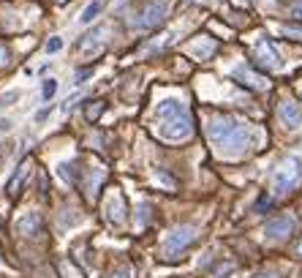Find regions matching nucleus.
<instances>
[{
    "mask_svg": "<svg viewBox=\"0 0 302 278\" xmlns=\"http://www.w3.org/2000/svg\"><path fill=\"white\" fill-rule=\"evenodd\" d=\"M210 142L226 155H243L253 145V131L248 123L231 118V115H215L207 125Z\"/></svg>",
    "mask_w": 302,
    "mask_h": 278,
    "instance_id": "1",
    "label": "nucleus"
},
{
    "mask_svg": "<svg viewBox=\"0 0 302 278\" xmlns=\"http://www.w3.org/2000/svg\"><path fill=\"white\" fill-rule=\"evenodd\" d=\"M158 125H161V136L169 139V142H180V139H188L193 134V120H191L185 104L174 98H166L158 104Z\"/></svg>",
    "mask_w": 302,
    "mask_h": 278,
    "instance_id": "2",
    "label": "nucleus"
},
{
    "mask_svg": "<svg viewBox=\"0 0 302 278\" xmlns=\"http://www.w3.org/2000/svg\"><path fill=\"white\" fill-rule=\"evenodd\" d=\"M302 178V158L297 155H289L283 158L273 172V185H275V194H286L289 188H294V183Z\"/></svg>",
    "mask_w": 302,
    "mask_h": 278,
    "instance_id": "3",
    "label": "nucleus"
},
{
    "mask_svg": "<svg viewBox=\"0 0 302 278\" xmlns=\"http://www.w3.org/2000/svg\"><path fill=\"white\" fill-rule=\"evenodd\" d=\"M166 11H169L166 0H147V3H142V6L137 8V14H134V28H139V30L158 28V25L164 22Z\"/></svg>",
    "mask_w": 302,
    "mask_h": 278,
    "instance_id": "4",
    "label": "nucleus"
},
{
    "mask_svg": "<svg viewBox=\"0 0 302 278\" xmlns=\"http://www.w3.org/2000/svg\"><path fill=\"white\" fill-rule=\"evenodd\" d=\"M193 240H196V226L183 224V226H177V229H172L169 235H166V240H164L166 259H174L177 254H183V251L188 248Z\"/></svg>",
    "mask_w": 302,
    "mask_h": 278,
    "instance_id": "5",
    "label": "nucleus"
},
{
    "mask_svg": "<svg viewBox=\"0 0 302 278\" xmlns=\"http://www.w3.org/2000/svg\"><path fill=\"white\" fill-rule=\"evenodd\" d=\"M256 60H259L261 65H267V68H280V65H283V60H280L275 44H270V41L256 44Z\"/></svg>",
    "mask_w": 302,
    "mask_h": 278,
    "instance_id": "6",
    "label": "nucleus"
},
{
    "mask_svg": "<svg viewBox=\"0 0 302 278\" xmlns=\"http://www.w3.org/2000/svg\"><path fill=\"white\" fill-rule=\"evenodd\" d=\"M294 218L291 216H278V218L267 221V237H275V240H280V237H289L291 232H294Z\"/></svg>",
    "mask_w": 302,
    "mask_h": 278,
    "instance_id": "7",
    "label": "nucleus"
},
{
    "mask_svg": "<svg viewBox=\"0 0 302 278\" xmlns=\"http://www.w3.org/2000/svg\"><path fill=\"white\" fill-rule=\"evenodd\" d=\"M41 226H44V218L38 213H27L17 221V232L25 237H38L41 235Z\"/></svg>",
    "mask_w": 302,
    "mask_h": 278,
    "instance_id": "8",
    "label": "nucleus"
},
{
    "mask_svg": "<svg viewBox=\"0 0 302 278\" xmlns=\"http://www.w3.org/2000/svg\"><path fill=\"white\" fill-rule=\"evenodd\" d=\"M278 115H280L286 128H300L302 125V109L297 107L294 101H283V104L278 107Z\"/></svg>",
    "mask_w": 302,
    "mask_h": 278,
    "instance_id": "9",
    "label": "nucleus"
},
{
    "mask_svg": "<svg viewBox=\"0 0 302 278\" xmlns=\"http://www.w3.org/2000/svg\"><path fill=\"white\" fill-rule=\"evenodd\" d=\"M234 79H243V85H248V88H253V90H267V85H270L261 74L250 71L248 65H237V68H234Z\"/></svg>",
    "mask_w": 302,
    "mask_h": 278,
    "instance_id": "10",
    "label": "nucleus"
},
{
    "mask_svg": "<svg viewBox=\"0 0 302 278\" xmlns=\"http://www.w3.org/2000/svg\"><path fill=\"white\" fill-rule=\"evenodd\" d=\"M109 221H114V224H123L125 221V199L120 194L109 202Z\"/></svg>",
    "mask_w": 302,
    "mask_h": 278,
    "instance_id": "11",
    "label": "nucleus"
},
{
    "mask_svg": "<svg viewBox=\"0 0 302 278\" xmlns=\"http://www.w3.org/2000/svg\"><path fill=\"white\" fill-rule=\"evenodd\" d=\"M215 47H218V44H215L213 38H201V41H196V44H193V52L199 55L201 60H207V58H213Z\"/></svg>",
    "mask_w": 302,
    "mask_h": 278,
    "instance_id": "12",
    "label": "nucleus"
},
{
    "mask_svg": "<svg viewBox=\"0 0 302 278\" xmlns=\"http://www.w3.org/2000/svg\"><path fill=\"white\" fill-rule=\"evenodd\" d=\"M101 6H104L101 0H93V3H90V6L82 11V17H79V22H82V25H90V22H93V19L101 14Z\"/></svg>",
    "mask_w": 302,
    "mask_h": 278,
    "instance_id": "13",
    "label": "nucleus"
},
{
    "mask_svg": "<svg viewBox=\"0 0 302 278\" xmlns=\"http://www.w3.org/2000/svg\"><path fill=\"white\" fill-rule=\"evenodd\" d=\"M25 175H27V166L22 164V166L17 169V175H14L11 180H8V194H11V196H17V194H19V185H22Z\"/></svg>",
    "mask_w": 302,
    "mask_h": 278,
    "instance_id": "14",
    "label": "nucleus"
},
{
    "mask_svg": "<svg viewBox=\"0 0 302 278\" xmlns=\"http://www.w3.org/2000/svg\"><path fill=\"white\" fill-rule=\"evenodd\" d=\"M55 93H57V79H47V82H44V88H41V95H44V101H49Z\"/></svg>",
    "mask_w": 302,
    "mask_h": 278,
    "instance_id": "15",
    "label": "nucleus"
},
{
    "mask_svg": "<svg viewBox=\"0 0 302 278\" xmlns=\"http://www.w3.org/2000/svg\"><path fill=\"white\" fill-rule=\"evenodd\" d=\"M60 175H63L65 180L77 183V164H63V166H60Z\"/></svg>",
    "mask_w": 302,
    "mask_h": 278,
    "instance_id": "16",
    "label": "nucleus"
},
{
    "mask_svg": "<svg viewBox=\"0 0 302 278\" xmlns=\"http://www.w3.org/2000/svg\"><path fill=\"white\" fill-rule=\"evenodd\" d=\"M60 49H63V38L55 36V38H49V41H47V52H49V55L60 52Z\"/></svg>",
    "mask_w": 302,
    "mask_h": 278,
    "instance_id": "17",
    "label": "nucleus"
},
{
    "mask_svg": "<svg viewBox=\"0 0 302 278\" xmlns=\"http://www.w3.org/2000/svg\"><path fill=\"white\" fill-rule=\"evenodd\" d=\"M17 98H19V90H8V93L0 95V104H3V107H8V104H14Z\"/></svg>",
    "mask_w": 302,
    "mask_h": 278,
    "instance_id": "18",
    "label": "nucleus"
},
{
    "mask_svg": "<svg viewBox=\"0 0 302 278\" xmlns=\"http://www.w3.org/2000/svg\"><path fill=\"white\" fill-rule=\"evenodd\" d=\"M104 109H107V104H104V101H95V107H87V118H90V120L98 118V115L104 112Z\"/></svg>",
    "mask_w": 302,
    "mask_h": 278,
    "instance_id": "19",
    "label": "nucleus"
},
{
    "mask_svg": "<svg viewBox=\"0 0 302 278\" xmlns=\"http://www.w3.org/2000/svg\"><path fill=\"white\" fill-rule=\"evenodd\" d=\"M283 33H286V36H300L302 38V25H286Z\"/></svg>",
    "mask_w": 302,
    "mask_h": 278,
    "instance_id": "20",
    "label": "nucleus"
},
{
    "mask_svg": "<svg viewBox=\"0 0 302 278\" xmlns=\"http://www.w3.org/2000/svg\"><path fill=\"white\" fill-rule=\"evenodd\" d=\"M291 14H294L297 19H302V3H294V6H291Z\"/></svg>",
    "mask_w": 302,
    "mask_h": 278,
    "instance_id": "21",
    "label": "nucleus"
},
{
    "mask_svg": "<svg viewBox=\"0 0 302 278\" xmlns=\"http://www.w3.org/2000/svg\"><path fill=\"white\" fill-rule=\"evenodd\" d=\"M0 65H8V52H6V47H0Z\"/></svg>",
    "mask_w": 302,
    "mask_h": 278,
    "instance_id": "22",
    "label": "nucleus"
},
{
    "mask_svg": "<svg viewBox=\"0 0 302 278\" xmlns=\"http://www.w3.org/2000/svg\"><path fill=\"white\" fill-rule=\"evenodd\" d=\"M49 112H52V109H49V107H44L41 112L36 115V120H47V118H49Z\"/></svg>",
    "mask_w": 302,
    "mask_h": 278,
    "instance_id": "23",
    "label": "nucleus"
},
{
    "mask_svg": "<svg viewBox=\"0 0 302 278\" xmlns=\"http://www.w3.org/2000/svg\"><path fill=\"white\" fill-rule=\"evenodd\" d=\"M253 278H275V276H270V273H259V276H253Z\"/></svg>",
    "mask_w": 302,
    "mask_h": 278,
    "instance_id": "24",
    "label": "nucleus"
},
{
    "mask_svg": "<svg viewBox=\"0 0 302 278\" xmlns=\"http://www.w3.org/2000/svg\"><path fill=\"white\" fill-rule=\"evenodd\" d=\"M297 256H302V240L297 243Z\"/></svg>",
    "mask_w": 302,
    "mask_h": 278,
    "instance_id": "25",
    "label": "nucleus"
},
{
    "mask_svg": "<svg viewBox=\"0 0 302 278\" xmlns=\"http://www.w3.org/2000/svg\"><path fill=\"white\" fill-rule=\"evenodd\" d=\"M188 3H193V0H185V6H188Z\"/></svg>",
    "mask_w": 302,
    "mask_h": 278,
    "instance_id": "26",
    "label": "nucleus"
},
{
    "mask_svg": "<svg viewBox=\"0 0 302 278\" xmlns=\"http://www.w3.org/2000/svg\"><path fill=\"white\" fill-rule=\"evenodd\" d=\"M300 93H302V88H300Z\"/></svg>",
    "mask_w": 302,
    "mask_h": 278,
    "instance_id": "27",
    "label": "nucleus"
}]
</instances>
